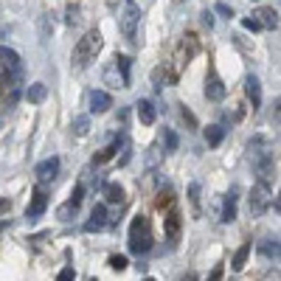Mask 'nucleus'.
<instances>
[{"mask_svg":"<svg viewBox=\"0 0 281 281\" xmlns=\"http://www.w3.org/2000/svg\"><path fill=\"white\" fill-rule=\"evenodd\" d=\"M152 251V225H149L147 217H135L132 225H129V253L135 256H147Z\"/></svg>","mask_w":281,"mask_h":281,"instance_id":"obj_1","label":"nucleus"},{"mask_svg":"<svg viewBox=\"0 0 281 281\" xmlns=\"http://www.w3.org/2000/svg\"><path fill=\"white\" fill-rule=\"evenodd\" d=\"M98 51H101V34H98L96 28H90L85 37L76 43V48H74V65L76 67H87L93 59H96Z\"/></svg>","mask_w":281,"mask_h":281,"instance_id":"obj_2","label":"nucleus"},{"mask_svg":"<svg viewBox=\"0 0 281 281\" xmlns=\"http://www.w3.org/2000/svg\"><path fill=\"white\" fill-rule=\"evenodd\" d=\"M0 59H3V85H6L9 90H14L17 82H20V76H23V59H20V54L12 51L9 45H3Z\"/></svg>","mask_w":281,"mask_h":281,"instance_id":"obj_3","label":"nucleus"},{"mask_svg":"<svg viewBox=\"0 0 281 281\" xmlns=\"http://www.w3.org/2000/svg\"><path fill=\"white\" fill-rule=\"evenodd\" d=\"M248 205H251V214L253 217H262L264 211L273 205V191H270L267 180H259V183L251 189V200H248Z\"/></svg>","mask_w":281,"mask_h":281,"instance_id":"obj_4","label":"nucleus"},{"mask_svg":"<svg viewBox=\"0 0 281 281\" xmlns=\"http://www.w3.org/2000/svg\"><path fill=\"white\" fill-rule=\"evenodd\" d=\"M138 23H140V9L138 6H127V9H124V14L118 17V28H121V34L129 40V43H135Z\"/></svg>","mask_w":281,"mask_h":281,"instance_id":"obj_5","label":"nucleus"},{"mask_svg":"<svg viewBox=\"0 0 281 281\" xmlns=\"http://www.w3.org/2000/svg\"><path fill=\"white\" fill-rule=\"evenodd\" d=\"M163 228H166V242L174 248L180 242V228H183V220H180V211L178 208H169V214L163 220Z\"/></svg>","mask_w":281,"mask_h":281,"instance_id":"obj_6","label":"nucleus"},{"mask_svg":"<svg viewBox=\"0 0 281 281\" xmlns=\"http://www.w3.org/2000/svg\"><path fill=\"white\" fill-rule=\"evenodd\" d=\"M205 98L208 101H222L225 98V85H222V79L217 76V71L211 67L205 76Z\"/></svg>","mask_w":281,"mask_h":281,"instance_id":"obj_7","label":"nucleus"},{"mask_svg":"<svg viewBox=\"0 0 281 281\" xmlns=\"http://www.w3.org/2000/svg\"><path fill=\"white\" fill-rule=\"evenodd\" d=\"M34 174H37L40 183H51V180L59 174V158H45L37 163V169H34Z\"/></svg>","mask_w":281,"mask_h":281,"instance_id":"obj_8","label":"nucleus"},{"mask_svg":"<svg viewBox=\"0 0 281 281\" xmlns=\"http://www.w3.org/2000/svg\"><path fill=\"white\" fill-rule=\"evenodd\" d=\"M104 228H107V205L98 202L90 211V220L85 222V233H98V231H104Z\"/></svg>","mask_w":281,"mask_h":281,"instance_id":"obj_9","label":"nucleus"},{"mask_svg":"<svg viewBox=\"0 0 281 281\" xmlns=\"http://www.w3.org/2000/svg\"><path fill=\"white\" fill-rule=\"evenodd\" d=\"M45 208H48V194H45L43 189H37L31 194V202H28V211H25V214H28L31 220H37V217L45 214Z\"/></svg>","mask_w":281,"mask_h":281,"instance_id":"obj_10","label":"nucleus"},{"mask_svg":"<svg viewBox=\"0 0 281 281\" xmlns=\"http://www.w3.org/2000/svg\"><path fill=\"white\" fill-rule=\"evenodd\" d=\"M244 93H248V98H251L253 110H259V107H262V82H259L253 74L244 79Z\"/></svg>","mask_w":281,"mask_h":281,"instance_id":"obj_11","label":"nucleus"},{"mask_svg":"<svg viewBox=\"0 0 281 281\" xmlns=\"http://www.w3.org/2000/svg\"><path fill=\"white\" fill-rule=\"evenodd\" d=\"M113 107V96L104 90H93L90 93V113H107Z\"/></svg>","mask_w":281,"mask_h":281,"instance_id":"obj_12","label":"nucleus"},{"mask_svg":"<svg viewBox=\"0 0 281 281\" xmlns=\"http://www.w3.org/2000/svg\"><path fill=\"white\" fill-rule=\"evenodd\" d=\"M236 202H239L236 189H231L225 194V202H222V222H225V225H231V222L236 220Z\"/></svg>","mask_w":281,"mask_h":281,"instance_id":"obj_13","label":"nucleus"},{"mask_svg":"<svg viewBox=\"0 0 281 281\" xmlns=\"http://www.w3.org/2000/svg\"><path fill=\"white\" fill-rule=\"evenodd\" d=\"M222 138H225V127H222V124H211V127H205V144L208 147H220Z\"/></svg>","mask_w":281,"mask_h":281,"instance_id":"obj_14","label":"nucleus"},{"mask_svg":"<svg viewBox=\"0 0 281 281\" xmlns=\"http://www.w3.org/2000/svg\"><path fill=\"white\" fill-rule=\"evenodd\" d=\"M135 107H138V118H140V124H155V116H158V113H155L152 101L140 98V101L135 104Z\"/></svg>","mask_w":281,"mask_h":281,"instance_id":"obj_15","label":"nucleus"},{"mask_svg":"<svg viewBox=\"0 0 281 281\" xmlns=\"http://www.w3.org/2000/svg\"><path fill=\"white\" fill-rule=\"evenodd\" d=\"M45 96H48V87H45L43 82H34V85H28V90H25V98H28L31 104L45 101Z\"/></svg>","mask_w":281,"mask_h":281,"instance_id":"obj_16","label":"nucleus"},{"mask_svg":"<svg viewBox=\"0 0 281 281\" xmlns=\"http://www.w3.org/2000/svg\"><path fill=\"white\" fill-rule=\"evenodd\" d=\"M104 200L113 202V205H121L124 202V189L118 183H107L104 186Z\"/></svg>","mask_w":281,"mask_h":281,"instance_id":"obj_17","label":"nucleus"},{"mask_svg":"<svg viewBox=\"0 0 281 281\" xmlns=\"http://www.w3.org/2000/svg\"><path fill=\"white\" fill-rule=\"evenodd\" d=\"M251 251H253V244H251V242H244L242 248H239V251L233 253V262H231V267L236 270V273L244 267V262H248V256H251Z\"/></svg>","mask_w":281,"mask_h":281,"instance_id":"obj_18","label":"nucleus"},{"mask_svg":"<svg viewBox=\"0 0 281 281\" xmlns=\"http://www.w3.org/2000/svg\"><path fill=\"white\" fill-rule=\"evenodd\" d=\"M129 65H132V59H129V56H124V54L116 56V67L121 71V87L129 85Z\"/></svg>","mask_w":281,"mask_h":281,"instance_id":"obj_19","label":"nucleus"},{"mask_svg":"<svg viewBox=\"0 0 281 281\" xmlns=\"http://www.w3.org/2000/svg\"><path fill=\"white\" fill-rule=\"evenodd\" d=\"M71 129H74V135L85 138V135L90 132V118H87V116H76V118H74V124H71Z\"/></svg>","mask_w":281,"mask_h":281,"instance_id":"obj_20","label":"nucleus"},{"mask_svg":"<svg viewBox=\"0 0 281 281\" xmlns=\"http://www.w3.org/2000/svg\"><path fill=\"white\" fill-rule=\"evenodd\" d=\"M256 17L262 20V25H264V28H275V23H278V17H275V12H273V9H259V12H256Z\"/></svg>","mask_w":281,"mask_h":281,"instance_id":"obj_21","label":"nucleus"},{"mask_svg":"<svg viewBox=\"0 0 281 281\" xmlns=\"http://www.w3.org/2000/svg\"><path fill=\"white\" fill-rule=\"evenodd\" d=\"M163 82H174V76H169V71H166V67H155V74H152L155 90H160V87H163Z\"/></svg>","mask_w":281,"mask_h":281,"instance_id":"obj_22","label":"nucleus"},{"mask_svg":"<svg viewBox=\"0 0 281 281\" xmlns=\"http://www.w3.org/2000/svg\"><path fill=\"white\" fill-rule=\"evenodd\" d=\"M163 140H166V152H174L178 149V135H174V129H163Z\"/></svg>","mask_w":281,"mask_h":281,"instance_id":"obj_23","label":"nucleus"},{"mask_svg":"<svg viewBox=\"0 0 281 281\" xmlns=\"http://www.w3.org/2000/svg\"><path fill=\"white\" fill-rule=\"evenodd\" d=\"M278 251H281V244H273L270 239H264V242L259 244V253H264V256H278Z\"/></svg>","mask_w":281,"mask_h":281,"instance_id":"obj_24","label":"nucleus"},{"mask_svg":"<svg viewBox=\"0 0 281 281\" xmlns=\"http://www.w3.org/2000/svg\"><path fill=\"white\" fill-rule=\"evenodd\" d=\"M76 211H79V205H74V202L67 200V202H65V205H62V208H59V220H71V217H74V214H76Z\"/></svg>","mask_w":281,"mask_h":281,"instance_id":"obj_25","label":"nucleus"},{"mask_svg":"<svg viewBox=\"0 0 281 281\" xmlns=\"http://www.w3.org/2000/svg\"><path fill=\"white\" fill-rule=\"evenodd\" d=\"M242 25H244L248 31H262V28H264V25H262V20H259L256 14H253V17H244V20H242Z\"/></svg>","mask_w":281,"mask_h":281,"instance_id":"obj_26","label":"nucleus"},{"mask_svg":"<svg viewBox=\"0 0 281 281\" xmlns=\"http://www.w3.org/2000/svg\"><path fill=\"white\" fill-rule=\"evenodd\" d=\"M189 200H191V205H200V183H191L189 186Z\"/></svg>","mask_w":281,"mask_h":281,"instance_id":"obj_27","label":"nucleus"},{"mask_svg":"<svg viewBox=\"0 0 281 281\" xmlns=\"http://www.w3.org/2000/svg\"><path fill=\"white\" fill-rule=\"evenodd\" d=\"M82 197H85V183H79L71 191V202H74V205H82Z\"/></svg>","mask_w":281,"mask_h":281,"instance_id":"obj_28","label":"nucleus"},{"mask_svg":"<svg viewBox=\"0 0 281 281\" xmlns=\"http://www.w3.org/2000/svg\"><path fill=\"white\" fill-rule=\"evenodd\" d=\"M110 267L116 270V273H121V270H127V259L124 256H110Z\"/></svg>","mask_w":281,"mask_h":281,"instance_id":"obj_29","label":"nucleus"},{"mask_svg":"<svg viewBox=\"0 0 281 281\" xmlns=\"http://www.w3.org/2000/svg\"><path fill=\"white\" fill-rule=\"evenodd\" d=\"M76 278V270L74 267H62L59 275H56V281H74Z\"/></svg>","mask_w":281,"mask_h":281,"instance_id":"obj_30","label":"nucleus"},{"mask_svg":"<svg viewBox=\"0 0 281 281\" xmlns=\"http://www.w3.org/2000/svg\"><path fill=\"white\" fill-rule=\"evenodd\" d=\"M76 23H79V9L71 6L67 9V25H76Z\"/></svg>","mask_w":281,"mask_h":281,"instance_id":"obj_31","label":"nucleus"},{"mask_svg":"<svg viewBox=\"0 0 281 281\" xmlns=\"http://www.w3.org/2000/svg\"><path fill=\"white\" fill-rule=\"evenodd\" d=\"M222 273H225V267H222V264H217V267L211 270V275H208L205 281H220V278H222Z\"/></svg>","mask_w":281,"mask_h":281,"instance_id":"obj_32","label":"nucleus"},{"mask_svg":"<svg viewBox=\"0 0 281 281\" xmlns=\"http://www.w3.org/2000/svg\"><path fill=\"white\" fill-rule=\"evenodd\" d=\"M200 17H202V25H205V28H214V14L208 12V9L200 14Z\"/></svg>","mask_w":281,"mask_h":281,"instance_id":"obj_33","label":"nucleus"},{"mask_svg":"<svg viewBox=\"0 0 281 281\" xmlns=\"http://www.w3.org/2000/svg\"><path fill=\"white\" fill-rule=\"evenodd\" d=\"M217 12H220L222 17H233V9L228 6V3H217Z\"/></svg>","mask_w":281,"mask_h":281,"instance_id":"obj_34","label":"nucleus"},{"mask_svg":"<svg viewBox=\"0 0 281 281\" xmlns=\"http://www.w3.org/2000/svg\"><path fill=\"white\" fill-rule=\"evenodd\" d=\"M273 121H275V124L281 121V96L275 98V104H273Z\"/></svg>","mask_w":281,"mask_h":281,"instance_id":"obj_35","label":"nucleus"},{"mask_svg":"<svg viewBox=\"0 0 281 281\" xmlns=\"http://www.w3.org/2000/svg\"><path fill=\"white\" fill-rule=\"evenodd\" d=\"M155 163H158V149H149V155H147V166H149V169H155Z\"/></svg>","mask_w":281,"mask_h":281,"instance_id":"obj_36","label":"nucleus"},{"mask_svg":"<svg viewBox=\"0 0 281 281\" xmlns=\"http://www.w3.org/2000/svg\"><path fill=\"white\" fill-rule=\"evenodd\" d=\"M17 98H20V93H17V90H12V93H9V101H6V107H14V104H17Z\"/></svg>","mask_w":281,"mask_h":281,"instance_id":"obj_37","label":"nucleus"},{"mask_svg":"<svg viewBox=\"0 0 281 281\" xmlns=\"http://www.w3.org/2000/svg\"><path fill=\"white\" fill-rule=\"evenodd\" d=\"M183 118H186V121H189V124H191V127H194V124H197V121H194V116H191V113H189V110H186V107H183Z\"/></svg>","mask_w":281,"mask_h":281,"instance_id":"obj_38","label":"nucleus"},{"mask_svg":"<svg viewBox=\"0 0 281 281\" xmlns=\"http://www.w3.org/2000/svg\"><path fill=\"white\" fill-rule=\"evenodd\" d=\"M275 211L281 214V191H278V197H275Z\"/></svg>","mask_w":281,"mask_h":281,"instance_id":"obj_39","label":"nucleus"},{"mask_svg":"<svg viewBox=\"0 0 281 281\" xmlns=\"http://www.w3.org/2000/svg\"><path fill=\"white\" fill-rule=\"evenodd\" d=\"M180 281H197V278H194V273H186V275H183V278H180Z\"/></svg>","mask_w":281,"mask_h":281,"instance_id":"obj_40","label":"nucleus"},{"mask_svg":"<svg viewBox=\"0 0 281 281\" xmlns=\"http://www.w3.org/2000/svg\"><path fill=\"white\" fill-rule=\"evenodd\" d=\"M144 281H155V278H144Z\"/></svg>","mask_w":281,"mask_h":281,"instance_id":"obj_41","label":"nucleus"},{"mask_svg":"<svg viewBox=\"0 0 281 281\" xmlns=\"http://www.w3.org/2000/svg\"><path fill=\"white\" fill-rule=\"evenodd\" d=\"M278 256H281V251H278Z\"/></svg>","mask_w":281,"mask_h":281,"instance_id":"obj_42","label":"nucleus"},{"mask_svg":"<svg viewBox=\"0 0 281 281\" xmlns=\"http://www.w3.org/2000/svg\"><path fill=\"white\" fill-rule=\"evenodd\" d=\"M90 281H93V278H90Z\"/></svg>","mask_w":281,"mask_h":281,"instance_id":"obj_43","label":"nucleus"}]
</instances>
